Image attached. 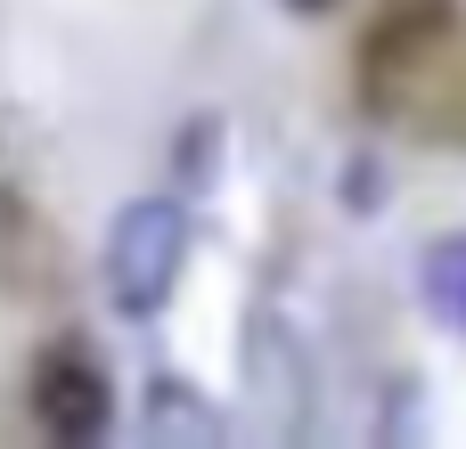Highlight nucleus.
<instances>
[{"instance_id":"obj_1","label":"nucleus","mask_w":466,"mask_h":449,"mask_svg":"<svg viewBox=\"0 0 466 449\" xmlns=\"http://www.w3.org/2000/svg\"><path fill=\"white\" fill-rule=\"evenodd\" d=\"M180 262H188V213L172 196H139L115 213L106 229V294L123 319H156L180 286Z\"/></svg>"},{"instance_id":"obj_2","label":"nucleus","mask_w":466,"mask_h":449,"mask_svg":"<svg viewBox=\"0 0 466 449\" xmlns=\"http://www.w3.org/2000/svg\"><path fill=\"white\" fill-rule=\"evenodd\" d=\"M33 417L41 434L66 449H90L115 425V384H106V360L90 344H49L33 360Z\"/></svg>"},{"instance_id":"obj_3","label":"nucleus","mask_w":466,"mask_h":449,"mask_svg":"<svg viewBox=\"0 0 466 449\" xmlns=\"http://www.w3.org/2000/svg\"><path fill=\"white\" fill-rule=\"evenodd\" d=\"M418 286H426L434 319H442V327H451V335L466 344V229L434 237V245L418 254Z\"/></svg>"},{"instance_id":"obj_4","label":"nucleus","mask_w":466,"mask_h":449,"mask_svg":"<svg viewBox=\"0 0 466 449\" xmlns=\"http://www.w3.org/2000/svg\"><path fill=\"white\" fill-rule=\"evenodd\" d=\"M295 8H303V16H319V8H336V0H295Z\"/></svg>"}]
</instances>
